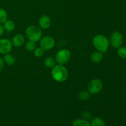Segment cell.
Returning <instances> with one entry per match:
<instances>
[{
	"label": "cell",
	"mask_w": 126,
	"mask_h": 126,
	"mask_svg": "<svg viewBox=\"0 0 126 126\" xmlns=\"http://www.w3.org/2000/svg\"><path fill=\"white\" fill-rule=\"evenodd\" d=\"M51 75L53 79L58 82H63L68 78V70L63 65H55L51 71Z\"/></svg>",
	"instance_id": "1"
},
{
	"label": "cell",
	"mask_w": 126,
	"mask_h": 126,
	"mask_svg": "<svg viewBox=\"0 0 126 126\" xmlns=\"http://www.w3.org/2000/svg\"><path fill=\"white\" fill-rule=\"evenodd\" d=\"M92 44L97 51L105 53L108 50L110 46L109 39L104 35L97 34L94 37Z\"/></svg>",
	"instance_id": "2"
},
{
	"label": "cell",
	"mask_w": 126,
	"mask_h": 126,
	"mask_svg": "<svg viewBox=\"0 0 126 126\" xmlns=\"http://www.w3.org/2000/svg\"><path fill=\"white\" fill-rule=\"evenodd\" d=\"M25 34L29 40L34 42H38L43 36L41 29L36 25L28 26L25 30Z\"/></svg>",
	"instance_id": "3"
},
{
	"label": "cell",
	"mask_w": 126,
	"mask_h": 126,
	"mask_svg": "<svg viewBox=\"0 0 126 126\" xmlns=\"http://www.w3.org/2000/svg\"><path fill=\"white\" fill-rule=\"evenodd\" d=\"M71 59V52L66 49H60L55 55V62L59 65H63L68 62Z\"/></svg>",
	"instance_id": "4"
},
{
	"label": "cell",
	"mask_w": 126,
	"mask_h": 126,
	"mask_svg": "<svg viewBox=\"0 0 126 126\" xmlns=\"http://www.w3.org/2000/svg\"><path fill=\"white\" fill-rule=\"evenodd\" d=\"M103 89V82L100 79H94L89 82L87 90L90 94L95 95L100 93Z\"/></svg>",
	"instance_id": "5"
},
{
	"label": "cell",
	"mask_w": 126,
	"mask_h": 126,
	"mask_svg": "<svg viewBox=\"0 0 126 126\" xmlns=\"http://www.w3.org/2000/svg\"><path fill=\"white\" fill-rule=\"evenodd\" d=\"M123 41V36L119 32H113L110 36V44L114 48H119L122 46Z\"/></svg>",
	"instance_id": "6"
},
{
	"label": "cell",
	"mask_w": 126,
	"mask_h": 126,
	"mask_svg": "<svg viewBox=\"0 0 126 126\" xmlns=\"http://www.w3.org/2000/svg\"><path fill=\"white\" fill-rule=\"evenodd\" d=\"M55 39L50 36L42 37L40 39V47L44 50H51L55 46Z\"/></svg>",
	"instance_id": "7"
},
{
	"label": "cell",
	"mask_w": 126,
	"mask_h": 126,
	"mask_svg": "<svg viewBox=\"0 0 126 126\" xmlns=\"http://www.w3.org/2000/svg\"><path fill=\"white\" fill-rule=\"evenodd\" d=\"M12 42L8 39L2 38L0 39V54H9L12 49Z\"/></svg>",
	"instance_id": "8"
},
{
	"label": "cell",
	"mask_w": 126,
	"mask_h": 126,
	"mask_svg": "<svg viewBox=\"0 0 126 126\" xmlns=\"http://www.w3.org/2000/svg\"><path fill=\"white\" fill-rule=\"evenodd\" d=\"M38 23L41 28L43 30H47L51 25V19L47 15H43L39 17Z\"/></svg>",
	"instance_id": "9"
},
{
	"label": "cell",
	"mask_w": 126,
	"mask_h": 126,
	"mask_svg": "<svg viewBox=\"0 0 126 126\" xmlns=\"http://www.w3.org/2000/svg\"><path fill=\"white\" fill-rule=\"evenodd\" d=\"M12 44L16 47L22 46L25 43V38L22 34H17L12 38Z\"/></svg>",
	"instance_id": "10"
},
{
	"label": "cell",
	"mask_w": 126,
	"mask_h": 126,
	"mask_svg": "<svg viewBox=\"0 0 126 126\" xmlns=\"http://www.w3.org/2000/svg\"><path fill=\"white\" fill-rule=\"evenodd\" d=\"M91 60L94 63H98L102 60L103 55L102 52L99 51H95L92 53L91 55Z\"/></svg>",
	"instance_id": "11"
},
{
	"label": "cell",
	"mask_w": 126,
	"mask_h": 126,
	"mask_svg": "<svg viewBox=\"0 0 126 126\" xmlns=\"http://www.w3.org/2000/svg\"><path fill=\"white\" fill-rule=\"evenodd\" d=\"M4 24V28L6 31L7 32H11L13 30H14L15 28H16V24H15L14 22L11 20H7Z\"/></svg>",
	"instance_id": "12"
},
{
	"label": "cell",
	"mask_w": 126,
	"mask_h": 126,
	"mask_svg": "<svg viewBox=\"0 0 126 126\" xmlns=\"http://www.w3.org/2000/svg\"><path fill=\"white\" fill-rule=\"evenodd\" d=\"M4 63L7 64V65H13L16 63V58L12 54H10L9 53L7 54H5L4 57H3Z\"/></svg>",
	"instance_id": "13"
},
{
	"label": "cell",
	"mask_w": 126,
	"mask_h": 126,
	"mask_svg": "<svg viewBox=\"0 0 126 126\" xmlns=\"http://www.w3.org/2000/svg\"><path fill=\"white\" fill-rule=\"evenodd\" d=\"M72 126H91V124L86 119H75L73 121Z\"/></svg>",
	"instance_id": "14"
},
{
	"label": "cell",
	"mask_w": 126,
	"mask_h": 126,
	"mask_svg": "<svg viewBox=\"0 0 126 126\" xmlns=\"http://www.w3.org/2000/svg\"><path fill=\"white\" fill-rule=\"evenodd\" d=\"M91 126H106V124L103 119L99 117H95L92 119L90 123Z\"/></svg>",
	"instance_id": "15"
},
{
	"label": "cell",
	"mask_w": 126,
	"mask_h": 126,
	"mask_svg": "<svg viewBox=\"0 0 126 126\" xmlns=\"http://www.w3.org/2000/svg\"><path fill=\"white\" fill-rule=\"evenodd\" d=\"M8 18L7 12L4 9L0 7V24L4 23Z\"/></svg>",
	"instance_id": "16"
},
{
	"label": "cell",
	"mask_w": 126,
	"mask_h": 126,
	"mask_svg": "<svg viewBox=\"0 0 126 126\" xmlns=\"http://www.w3.org/2000/svg\"><path fill=\"white\" fill-rule=\"evenodd\" d=\"M44 64L47 67L52 68L55 65V60L51 57H48L44 60Z\"/></svg>",
	"instance_id": "17"
},
{
	"label": "cell",
	"mask_w": 126,
	"mask_h": 126,
	"mask_svg": "<svg viewBox=\"0 0 126 126\" xmlns=\"http://www.w3.org/2000/svg\"><path fill=\"white\" fill-rule=\"evenodd\" d=\"M25 48L27 50L30 52L34 51V49L36 48V44L35 42L29 40L26 43Z\"/></svg>",
	"instance_id": "18"
},
{
	"label": "cell",
	"mask_w": 126,
	"mask_h": 126,
	"mask_svg": "<svg viewBox=\"0 0 126 126\" xmlns=\"http://www.w3.org/2000/svg\"><path fill=\"white\" fill-rule=\"evenodd\" d=\"M78 97L81 100H87V99H89L90 98V93L88 91H82L79 92Z\"/></svg>",
	"instance_id": "19"
},
{
	"label": "cell",
	"mask_w": 126,
	"mask_h": 126,
	"mask_svg": "<svg viewBox=\"0 0 126 126\" xmlns=\"http://www.w3.org/2000/svg\"><path fill=\"white\" fill-rule=\"evenodd\" d=\"M118 55L121 59H126V47H122L118 48Z\"/></svg>",
	"instance_id": "20"
},
{
	"label": "cell",
	"mask_w": 126,
	"mask_h": 126,
	"mask_svg": "<svg viewBox=\"0 0 126 126\" xmlns=\"http://www.w3.org/2000/svg\"><path fill=\"white\" fill-rule=\"evenodd\" d=\"M44 50H43L41 47H36L34 50V55L36 57L39 58L41 57L44 55Z\"/></svg>",
	"instance_id": "21"
},
{
	"label": "cell",
	"mask_w": 126,
	"mask_h": 126,
	"mask_svg": "<svg viewBox=\"0 0 126 126\" xmlns=\"http://www.w3.org/2000/svg\"><path fill=\"white\" fill-rule=\"evenodd\" d=\"M82 116L84 117V119H86V120H87V119H89V118H91V114L89 111H84L83 113H82Z\"/></svg>",
	"instance_id": "22"
},
{
	"label": "cell",
	"mask_w": 126,
	"mask_h": 126,
	"mask_svg": "<svg viewBox=\"0 0 126 126\" xmlns=\"http://www.w3.org/2000/svg\"><path fill=\"white\" fill-rule=\"evenodd\" d=\"M4 66V62L3 59L0 57V72L3 70Z\"/></svg>",
	"instance_id": "23"
},
{
	"label": "cell",
	"mask_w": 126,
	"mask_h": 126,
	"mask_svg": "<svg viewBox=\"0 0 126 126\" xmlns=\"http://www.w3.org/2000/svg\"><path fill=\"white\" fill-rule=\"evenodd\" d=\"M4 31L5 30H4V26L2 25L1 24H0V36L3 34Z\"/></svg>",
	"instance_id": "24"
}]
</instances>
